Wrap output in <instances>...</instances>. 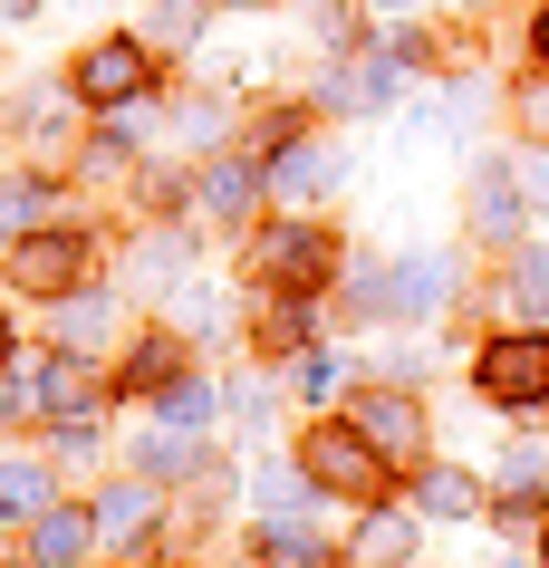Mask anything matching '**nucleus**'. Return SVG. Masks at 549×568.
I'll return each instance as SVG.
<instances>
[{
  "mask_svg": "<svg viewBox=\"0 0 549 568\" xmlns=\"http://www.w3.org/2000/svg\"><path fill=\"white\" fill-rule=\"evenodd\" d=\"M154 39L145 30H96L88 49H68V97H78V106H88V116H125V106H145L154 97Z\"/></svg>",
  "mask_w": 549,
  "mask_h": 568,
  "instance_id": "f257e3e1",
  "label": "nucleus"
},
{
  "mask_svg": "<svg viewBox=\"0 0 549 568\" xmlns=\"http://www.w3.org/2000/svg\"><path fill=\"white\" fill-rule=\"evenodd\" d=\"M183 222L193 232H261L271 222V174H261V154L251 145H222V154H203L193 174H183Z\"/></svg>",
  "mask_w": 549,
  "mask_h": 568,
  "instance_id": "f03ea898",
  "label": "nucleus"
},
{
  "mask_svg": "<svg viewBox=\"0 0 549 568\" xmlns=\"http://www.w3.org/2000/svg\"><path fill=\"white\" fill-rule=\"evenodd\" d=\"M289 453H299V463H308V481H318L328 501H347V510L386 501V481H396V463H386V453L366 444V434H357L347 415H308Z\"/></svg>",
  "mask_w": 549,
  "mask_h": 568,
  "instance_id": "7ed1b4c3",
  "label": "nucleus"
},
{
  "mask_svg": "<svg viewBox=\"0 0 549 568\" xmlns=\"http://www.w3.org/2000/svg\"><path fill=\"white\" fill-rule=\"evenodd\" d=\"M96 280V241L78 232V222H39V232L0 241V290L10 300H68V290H88Z\"/></svg>",
  "mask_w": 549,
  "mask_h": 568,
  "instance_id": "20e7f679",
  "label": "nucleus"
},
{
  "mask_svg": "<svg viewBox=\"0 0 549 568\" xmlns=\"http://www.w3.org/2000/svg\"><path fill=\"white\" fill-rule=\"evenodd\" d=\"M193 270H203V232H193L183 212H154V222H135V232H125L116 290H125V300H154V308H164Z\"/></svg>",
  "mask_w": 549,
  "mask_h": 568,
  "instance_id": "39448f33",
  "label": "nucleus"
},
{
  "mask_svg": "<svg viewBox=\"0 0 549 568\" xmlns=\"http://www.w3.org/2000/svg\"><path fill=\"white\" fill-rule=\"evenodd\" d=\"M337 232H318L308 212H279V222H261L251 232V280L261 290H328L337 280Z\"/></svg>",
  "mask_w": 549,
  "mask_h": 568,
  "instance_id": "423d86ee",
  "label": "nucleus"
},
{
  "mask_svg": "<svg viewBox=\"0 0 549 568\" xmlns=\"http://www.w3.org/2000/svg\"><path fill=\"white\" fill-rule=\"evenodd\" d=\"M88 510H96V539H106V559H135V549H154V539L174 530V491H164V481H145V473L96 481Z\"/></svg>",
  "mask_w": 549,
  "mask_h": 568,
  "instance_id": "0eeeda50",
  "label": "nucleus"
},
{
  "mask_svg": "<svg viewBox=\"0 0 549 568\" xmlns=\"http://www.w3.org/2000/svg\"><path fill=\"white\" fill-rule=\"evenodd\" d=\"M472 386L501 405V415H540L549 405V328H501L472 357Z\"/></svg>",
  "mask_w": 549,
  "mask_h": 568,
  "instance_id": "6e6552de",
  "label": "nucleus"
},
{
  "mask_svg": "<svg viewBox=\"0 0 549 568\" xmlns=\"http://www.w3.org/2000/svg\"><path fill=\"white\" fill-rule=\"evenodd\" d=\"M261 174H271L279 212H318L337 183H347V145H337V135H279V145L261 154Z\"/></svg>",
  "mask_w": 549,
  "mask_h": 568,
  "instance_id": "1a4fd4ad",
  "label": "nucleus"
},
{
  "mask_svg": "<svg viewBox=\"0 0 549 568\" xmlns=\"http://www.w3.org/2000/svg\"><path fill=\"white\" fill-rule=\"evenodd\" d=\"M347 424H357L366 444L386 453V463H425V444H434V424H425V405H415V386H396V376H376V386H357L347 395Z\"/></svg>",
  "mask_w": 549,
  "mask_h": 568,
  "instance_id": "9d476101",
  "label": "nucleus"
},
{
  "mask_svg": "<svg viewBox=\"0 0 549 568\" xmlns=\"http://www.w3.org/2000/svg\"><path fill=\"white\" fill-rule=\"evenodd\" d=\"M405 97V59L376 39V49H347V59H328L318 68V106L328 116H386Z\"/></svg>",
  "mask_w": 549,
  "mask_h": 568,
  "instance_id": "9b49d317",
  "label": "nucleus"
},
{
  "mask_svg": "<svg viewBox=\"0 0 549 568\" xmlns=\"http://www.w3.org/2000/svg\"><path fill=\"white\" fill-rule=\"evenodd\" d=\"M462 290V251H396L386 261V328H425Z\"/></svg>",
  "mask_w": 549,
  "mask_h": 568,
  "instance_id": "f8f14e48",
  "label": "nucleus"
},
{
  "mask_svg": "<svg viewBox=\"0 0 549 568\" xmlns=\"http://www.w3.org/2000/svg\"><path fill=\"white\" fill-rule=\"evenodd\" d=\"M462 222H472V241H491V251H520L530 193H520V164H511V154H482V164L462 174Z\"/></svg>",
  "mask_w": 549,
  "mask_h": 568,
  "instance_id": "ddd939ff",
  "label": "nucleus"
},
{
  "mask_svg": "<svg viewBox=\"0 0 549 568\" xmlns=\"http://www.w3.org/2000/svg\"><path fill=\"white\" fill-rule=\"evenodd\" d=\"M242 491H251V510H261V530H328V520H318V510H328V491L308 481L299 453H271V463H251Z\"/></svg>",
  "mask_w": 549,
  "mask_h": 568,
  "instance_id": "4468645a",
  "label": "nucleus"
},
{
  "mask_svg": "<svg viewBox=\"0 0 549 568\" xmlns=\"http://www.w3.org/2000/svg\"><path fill=\"white\" fill-rule=\"evenodd\" d=\"M39 328H49V347H88V357H106L125 337V290L116 280H88V290H68V300L39 308Z\"/></svg>",
  "mask_w": 549,
  "mask_h": 568,
  "instance_id": "2eb2a0df",
  "label": "nucleus"
},
{
  "mask_svg": "<svg viewBox=\"0 0 549 568\" xmlns=\"http://www.w3.org/2000/svg\"><path fill=\"white\" fill-rule=\"evenodd\" d=\"M222 453H213V434H193V424H164V415H145V434L125 444V473H145V481H164V491H183V481H203Z\"/></svg>",
  "mask_w": 549,
  "mask_h": 568,
  "instance_id": "dca6fc26",
  "label": "nucleus"
},
{
  "mask_svg": "<svg viewBox=\"0 0 549 568\" xmlns=\"http://www.w3.org/2000/svg\"><path fill=\"white\" fill-rule=\"evenodd\" d=\"M20 559H30V568H88V559H106V539H96V510L59 491V501H49L30 530H20Z\"/></svg>",
  "mask_w": 549,
  "mask_h": 568,
  "instance_id": "f3484780",
  "label": "nucleus"
},
{
  "mask_svg": "<svg viewBox=\"0 0 549 568\" xmlns=\"http://www.w3.org/2000/svg\"><path fill=\"white\" fill-rule=\"evenodd\" d=\"M183 366H193V337L174 328V318H154V328H135L125 337V366L106 376L116 395H135V405H154V386H174Z\"/></svg>",
  "mask_w": 549,
  "mask_h": 568,
  "instance_id": "a211bd4d",
  "label": "nucleus"
},
{
  "mask_svg": "<svg viewBox=\"0 0 549 568\" xmlns=\"http://www.w3.org/2000/svg\"><path fill=\"white\" fill-rule=\"evenodd\" d=\"M415 549H425V520L396 501H366V520L347 530V568H415Z\"/></svg>",
  "mask_w": 549,
  "mask_h": 568,
  "instance_id": "6ab92c4d",
  "label": "nucleus"
},
{
  "mask_svg": "<svg viewBox=\"0 0 549 568\" xmlns=\"http://www.w3.org/2000/svg\"><path fill=\"white\" fill-rule=\"evenodd\" d=\"M308 328H318V290H261V308H251V347L261 357H299Z\"/></svg>",
  "mask_w": 549,
  "mask_h": 568,
  "instance_id": "aec40b11",
  "label": "nucleus"
},
{
  "mask_svg": "<svg viewBox=\"0 0 549 568\" xmlns=\"http://www.w3.org/2000/svg\"><path fill=\"white\" fill-rule=\"evenodd\" d=\"M491 308H501V328H549V241L511 251V270H501Z\"/></svg>",
  "mask_w": 549,
  "mask_h": 568,
  "instance_id": "412c9836",
  "label": "nucleus"
},
{
  "mask_svg": "<svg viewBox=\"0 0 549 568\" xmlns=\"http://www.w3.org/2000/svg\"><path fill=\"white\" fill-rule=\"evenodd\" d=\"M59 463H49V453H0V520H10V530H30L39 510L59 501Z\"/></svg>",
  "mask_w": 549,
  "mask_h": 568,
  "instance_id": "4be33fe9",
  "label": "nucleus"
},
{
  "mask_svg": "<svg viewBox=\"0 0 549 568\" xmlns=\"http://www.w3.org/2000/svg\"><path fill=\"white\" fill-rule=\"evenodd\" d=\"M222 415H232V434H242V444H271V424H279V376H261V366H222Z\"/></svg>",
  "mask_w": 549,
  "mask_h": 568,
  "instance_id": "5701e85b",
  "label": "nucleus"
},
{
  "mask_svg": "<svg viewBox=\"0 0 549 568\" xmlns=\"http://www.w3.org/2000/svg\"><path fill=\"white\" fill-rule=\"evenodd\" d=\"M164 318H174V328L193 337V347H213V337H232V290H222L213 270H193L174 300H164Z\"/></svg>",
  "mask_w": 549,
  "mask_h": 568,
  "instance_id": "b1692460",
  "label": "nucleus"
},
{
  "mask_svg": "<svg viewBox=\"0 0 549 568\" xmlns=\"http://www.w3.org/2000/svg\"><path fill=\"white\" fill-rule=\"evenodd\" d=\"M279 395H289V405H308V415H318V405H337V395H347V357L308 337L299 357H279Z\"/></svg>",
  "mask_w": 549,
  "mask_h": 568,
  "instance_id": "393cba45",
  "label": "nucleus"
},
{
  "mask_svg": "<svg viewBox=\"0 0 549 568\" xmlns=\"http://www.w3.org/2000/svg\"><path fill=\"white\" fill-rule=\"evenodd\" d=\"M145 415H164V424H193V434H203V424L222 415V366H183L174 386H154V405Z\"/></svg>",
  "mask_w": 549,
  "mask_h": 568,
  "instance_id": "a878e982",
  "label": "nucleus"
},
{
  "mask_svg": "<svg viewBox=\"0 0 549 568\" xmlns=\"http://www.w3.org/2000/svg\"><path fill=\"white\" fill-rule=\"evenodd\" d=\"M415 510H425V520H472V510H482V481L462 473V463H425V481H415Z\"/></svg>",
  "mask_w": 549,
  "mask_h": 568,
  "instance_id": "bb28decb",
  "label": "nucleus"
},
{
  "mask_svg": "<svg viewBox=\"0 0 549 568\" xmlns=\"http://www.w3.org/2000/svg\"><path fill=\"white\" fill-rule=\"evenodd\" d=\"M96 444H106L96 405L88 415H49V463H59V473H96Z\"/></svg>",
  "mask_w": 549,
  "mask_h": 568,
  "instance_id": "cd10ccee",
  "label": "nucleus"
},
{
  "mask_svg": "<svg viewBox=\"0 0 549 568\" xmlns=\"http://www.w3.org/2000/svg\"><path fill=\"white\" fill-rule=\"evenodd\" d=\"M501 491H530V501H549V453H540V444H511V453H501Z\"/></svg>",
  "mask_w": 549,
  "mask_h": 568,
  "instance_id": "c85d7f7f",
  "label": "nucleus"
},
{
  "mask_svg": "<svg viewBox=\"0 0 549 568\" xmlns=\"http://www.w3.org/2000/svg\"><path fill=\"white\" fill-rule=\"evenodd\" d=\"M511 116H520V135H549V68H540V78H520Z\"/></svg>",
  "mask_w": 549,
  "mask_h": 568,
  "instance_id": "c756f323",
  "label": "nucleus"
},
{
  "mask_svg": "<svg viewBox=\"0 0 549 568\" xmlns=\"http://www.w3.org/2000/svg\"><path fill=\"white\" fill-rule=\"evenodd\" d=\"M39 10H49V0H0V30H30Z\"/></svg>",
  "mask_w": 549,
  "mask_h": 568,
  "instance_id": "7c9ffc66",
  "label": "nucleus"
},
{
  "mask_svg": "<svg viewBox=\"0 0 549 568\" xmlns=\"http://www.w3.org/2000/svg\"><path fill=\"white\" fill-rule=\"evenodd\" d=\"M530 59L549 68V0H540V20H530Z\"/></svg>",
  "mask_w": 549,
  "mask_h": 568,
  "instance_id": "2f4dec72",
  "label": "nucleus"
},
{
  "mask_svg": "<svg viewBox=\"0 0 549 568\" xmlns=\"http://www.w3.org/2000/svg\"><path fill=\"white\" fill-rule=\"evenodd\" d=\"M491 568H530V549H520V539H501V559H491Z\"/></svg>",
  "mask_w": 549,
  "mask_h": 568,
  "instance_id": "473e14b6",
  "label": "nucleus"
},
{
  "mask_svg": "<svg viewBox=\"0 0 549 568\" xmlns=\"http://www.w3.org/2000/svg\"><path fill=\"white\" fill-rule=\"evenodd\" d=\"M0 357H20V328H10V308H0Z\"/></svg>",
  "mask_w": 549,
  "mask_h": 568,
  "instance_id": "72a5a7b5",
  "label": "nucleus"
},
{
  "mask_svg": "<svg viewBox=\"0 0 549 568\" xmlns=\"http://www.w3.org/2000/svg\"><path fill=\"white\" fill-rule=\"evenodd\" d=\"M366 10H376V20H405V10H415V0H366Z\"/></svg>",
  "mask_w": 549,
  "mask_h": 568,
  "instance_id": "f704fd0d",
  "label": "nucleus"
},
{
  "mask_svg": "<svg viewBox=\"0 0 549 568\" xmlns=\"http://www.w3.org/2000/svg\"><path fill=\"white\" fill-rule=\"evenodd\" d=\"M10 559H20V530H10V520H0V568H10Z\"/></svg>",
  "mask_w": 549,
  "mask_h": 568,
  "instance_id": "c9c22d12",
  "label": "nucleus"
},
{
  "mask_svg": "<svg viewBox=\"0 0 549 568\" xmlns=\"http://www.w3.org/2000/svg\"><path fill=\"white\" fill-rule=\"evenodd\" d=\"M106 568H164V559H154V549H135V559H106Z\"/></svg>",
  "mask_w": 549,
  "mask_h": 568,
  "instance_id": "e433bc0d",
  "label": "nucleus"
},
{
  "mask_svg": "<svg viewBox=\"0 0 549 568\" xmlns=\"http://www.w3.org/2000/svg\"><path fill=\"white\" fill-rule=\"evenodd\" d=\"M213 10H279V0H213Z\"/></svg>",
  "mask_w": 549,
  "mask_h": 568,
  "instance_id": "4c0bfd02",
  "label": "nucleus"
},
{
  "mask_svg": "<svg viewBox=\"0 0 549 568\" xmlns=\"http://www.w3.org/2000/svg\"><path fill=\"white\" fill-rule=\"evenodd\" d=\"M540 568H549V530H540Z\"/></svg>",
  "mask_w": 549,
  "mask_h": 568,
  "instance_id": "58836bf2",
  "label": "nucleus"
},
{
  "mask_svg": "<svg viewBox=\"0 0 549 568\" xmlns=\"http://www.w3.org/2000/svg\"><path fill=\"white\" fill-rule=\"evenodd\" d=\"M472 10H482V0H472Z\"/></svg>",
  "mask_w": 549,
  "mask_h": 568,
  "instance_id": "ea45409f",
  "label": "nucleus"
},
{
  "mask_svg": "<svg viewBox=\"0 0 549 568\" xmlns=\"http://www.w3.org/2000/svg\"><path fill=\"white\" fill-rule=\"evenodd\" d=\"M20 568H30V559H20Z\"/></svg>",
  "mask_w": 549,
  "mask_h": 568,
  "instance_id": "a19ab883",
  "label": "nucleus"
}]
</instances>
